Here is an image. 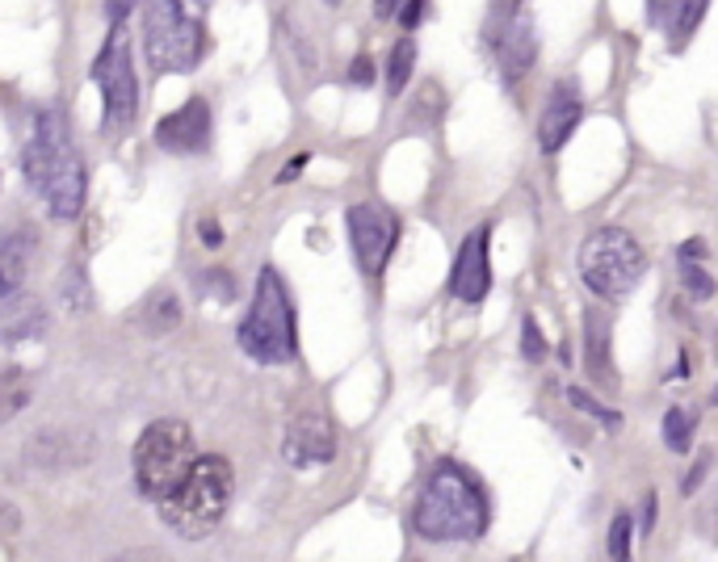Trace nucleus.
I'll return each instance as SVG.
<instances>
[{
  "mask_svg": "<svg viewBox=\"0 0 718 562\" xmlns=\"http://www.w3.org/2000/svg\"><path fill=\"white\" fill-rule=\"evenodd\" d=\"M416 533L425 542H475L488 529V495L462 466H441L416 500Z\"/></svg>",
  "mask_w": 718,
  "mask_h": 562,
  "instance_id": "1",
  "label": "nucleus"
},
{
  "mask_svg": "<svg viewBox=\"0 0 718 562\" xmlns=\"http://www.w3.org/2000/svg\"><path fill=\"white\" fill-rule=\"evenodd\" d=\"M227 500H231V466L227 458H198L189 474L160 500V521L181 538L198 542L223 521Z\"/></svg>",
  "mask_w": 718,
  "mask_h": 562,
  "instance_id": "2",
  "label": "nucleus"
},
{
  "mask_svg": "<svg viewBox=\"0 0 718 562\" xmlns=\"http://www.w3.org/2000/svg\"><path fill=\"white\" fill-rule=\"evenodd\" d=\"M143 51L156 72H193L207 56V26L198 0H148Z\"/></svg>",
  "mask_w": 718,
  "mask_h": 562,
  "instance_id": "3",
  "label": "nucleus"
},
{
  "mask_svg": "<svg viewBox=\"0 0 718 562\" xmlns=\"http://www.w3.org/2000/svg\"><path fill=\"white\" fill-rule=\"evenodd\" d=\"M193 462H198V450H193L189 424H181V420H156L134 441V458H131L134 488H139L143 500L160 504L186 479Z\"/></svg>",
  "mask_w": 718,
  "mask_h": 562,
  "instance_id": "4",
  "label": "nucleus"
},
{
  "mask_svg": "<svg viewBox=\"0 0 718 562\" xmlns=\"http://www.w3.org/2000/svg\"><path fill=\"white\" fill-rule=\"evenodd\" d=\"M236 340L252 361H265V365H282L295 357V307L273 269H261L257 294H252V307Z\"/></svg>",
  "mask_w": 718,
  "mask_h": 562,
  "instance_id": "5",
  "label": "nucleus"
},
{
  "mask_svg": "<svg viewBox=\"0 0 718 562\" xmlns=\"http://www.w3.org/2000/svg\"><path fill=\"white\" fill-rule=\"evenodd\" d=\"M642 273H647V257L622 227H601L580 244V278L601 299H626L642 281Z\"/></svg>",
  "mask_w": 718,
  "mask_h": 562,
  "instance_id": "6",
  "label": "nucleus"
},
{
  "mask_svg": "<svg viewBox=\"0 0 718 562\" xmlns=\"http://www.w3.org/2000/svg\"><path fill=\"white\" fill-rule=\"evenodd\" d=\"M93 80L101 97H106V122L113 131L127 127L139 110V80H134V63H131V42H127V30L122 21H113L110 42L101 47V56L93 63Z\"/></svg>",
  "mask_w": 718,
  "mask_h": 562,
  "instance_id": "7",
  "label": "nucleus"
},
{
  "mask_svg": "<svg viewBox=\"0 0 718 562\" xmlns=\"http://www.w3.org/2000/svg\"><path fill=\"white\" fill-rule=\"evenodd\" d=\"M396 235L399 223L391 210L375 207V202H361V207L349 210V240H353L358 264L366 273H382V264L396 248Z\"/></svg>",
  "mask_w": 718,
  "mask_h": 562,
  "instance_id": "8",
  "label": "nucleus"
},
{
  "mask_svg": "<svg viewBox=\"0 0 718 562\" xmlns=\"http://www.w3.org/2000/svg\"><path fill=\"white\" fill-rule=\"evenodd\" d=\"M286 462L295 470H311V466H328L337 458V432L323 415H299L282 441Z\"/></svg>",
  "mask_w": 718,
  "mask_h": 562,
  "instance_id": "9",
  "label": "nucleus"
},
{
  "mask_svg": "<svg viewBox=\"0 0 718 562\" xmlns=\"http://www.w3.org/2000/svg\"><path fill=\"white\" fill-rule=\"evenodd\" d=\"M491 51L500 59V68L509 80L526 76L533 68V56H538V34H533V18L526 9H512L509 18L496 26V38H491Z\"/></svg>",
  "mask_w": 718,
  "mask_h": 562,
  "instance_id": "10",
  "label": "nucleus"
},
{
  "mask_svg": "<svg viewBox=\"0 0 718 562\" xmlns=\"http://www.w3.org/2000/svg\"><path fill=\"white\" fill-rule=\"evenodd\" d=\"M488 285H491L488 231L479 227V231H471V235L462 240V248H458V261H453V273H450V290L462 302H479V299H488Z\"/></svg>",
  "mask_w": 718,
  "mask_h": 562,
  "instance_id": "11",
  "label": "nucleus"
},
{
  "mask_svg": "<svg viewBox=\"0 0 718 562\" xmlns=\"http://www.w3.org/2000/svg\"><path fill=\"white\" fill-rule=\"evenodd\" d=\"M38 193H42V202L51 207L56 219L80 214V207H84V164H80L76 148L59 155V164L47 172V181L38 185Z\"/></svg>",
  "mask_w": 718,
  "mask_h": 562,
  "instance_id": "12",
  "label": "nucleus"
},
{
  "mask_svg": "<svg viewBox=\"0 0 718 562\" xmlns=\"http://www.w3.org/2000/svg\"><path fill=\"white\" fill-rule=\"evenodd\" d=\"M207 134H210V106L202 97H193V101H186L177 113L160 118L156 143L164 151H198V148H207Z\"/></svg>",
  "mask_w": 718,
  "mask_h": 562,
  "instance_id": "13",
  "label": "nucleus"
},
{
  "mask_svg": "<svg viewBox=\"0 0 718 562\" xmlns=\"http://www.w3.org/2000/svg\"><path fill=\"white\" fill-rule=\"evenodd\" d=\"M585 118V101L576 93V84H555L547 110H542V122H538V143L542 151H559L571 139V131L580 127Z\"/></svg>",
  "mask_w": 718,
  "mask_h": 562,
  "instance_id": "14",
  "label": "nucleus"
},
{
  "mask_svg": "<svg viewBox=\"0 0 718 562\" xmlns=\"http://www.w3.org/2000/svg\"><path fill=\"white\" fill-rule=\"evenodd\" d=\"M47 332V307L30 294L0 299V344H21Z\"/></svg>",
  "mask_w": 718,
  "mask_h": 562,
  "instance_id": "15",
  "label": "nucleus"
},
{
  "mask_svg": "<svg viewBox=\"0 0 718 562\" xmlns=\"http://www.w3.org/2000/svg\"><path fill=\"white\" fill-rule=\"evenodd\" d=\"M701 13H706V0H647V18H651V26H660L677 47L694 34V26L701 21Z\"/></svg>",
  "mask_w": 718,
  "mask_h": 562,
  "instance_id": "16",
  "label": "nucleus"
},
{
  "mask_svg": "<svg viewBox=\"0 0 718 562\" xmlns=\"http://www.w3.org/2000/svg\"><path fill=\"white\" fill-rule=\"evenodd\" d=\"M585 361L597 382H609V315L601 311L585 315Z\"/></svg>",
  "mask_w": 718,
  "mask_h": 562,
  "instance_id": "17",
  "label": "nucleus"
},
{
  "mask_svg": "<svg viewBox=\"0 0 718 562\" xmlns=\"http://www.w3.org/2000/svg\"><path fill=\"white\" fill-rule=\"evenodd\" d=\"M30 252H34V240L30 235H9L0 244V299H9L21 285L26 269H30Z\"/></svg>",
  "mask_w": 718,
  "mask_h": 562,
  "instance_id": "18",
  "label": "nucleus"
},
{
  "mask_svg": "<svg viewBox=\"0 0 718 562\" xmlns=\"http://www.w3.org/2000/svg\"><path fill=\"white\" fill-rule=\"evenodd\" d=\"M34 399V378L26 370H4L0 374V424H9L13 415H21V408Z\"/></svg>",
  "mask_w": 718,
  "mask_h": 562,
  "instance_id": "19",
  "label": "nucleus"
},
{
  "mask_svg": "<svg viewBox=\"0 0 718 562\" xmlns=\"http://www.w3.org/2000/svg\"><path fill=\"white\" fill-rule=\"evenodd\" d=\"M412 68H416V42L412 38H399L396 51H391V63H387V89L403 93V84L412 80Z\"/></svg>",
  "mask_w": 718,
  "mask_h": 562,
  "instance_id": "20",
  "label": "nucleus"
},
{
  "mask_svg": "<svg viewBox=\"0 0 718 562\" xmlns=\"http://www.w3.org/2000/svg\"><path fill=\"white\" fill-rule=\"evenodd\" d=\"M689 432H694V420L685 415V408H668L664 415V441L672 453H689Z\"/></svg>",
  "mask_w": 718,
  "mask_h": 562,
  "instance_id": "21",
  "label": "nucleus"
},
{
  "mask_svg": "<svg viewBox=\"0 0 718 562\" xmlns=\"http://www.w3.org/2000/svg\"><path fill=\"white\" fill-rule=\"evenodd\" d=\"M680 278H685V290H689L694 299H710V294H715V281H710V273L698 264V257H680Z\"/></svg>",
  "mask_w": 718,
  "mask_h": 562,
  "instance_id": "22",
  "label": "nucleus"
},
{
  "mask_svg": "<svg viewBox=\"0 0 718 562\" xmlns=\"http://www.w3.org/2000/svg\"><path fill=\"white\" fill-rule=\"evenodd\" d=\"M63 299H68V307H72V311H89V307H93L89 281H84V273H80V269H68V278H63Z\"/></svg>",
  "mask_w": 718,
  "mask_h": 562,
  "instance_id": "23",
  "label": "nucleus"
},
{
  "mask_svg": "<svg viewBox=\"0 0 718 562\" xmlns=\"http://www.w3.org/2000/svg\"><path fill=\"white\" fill-rule=\"evenodd\" d=\"M521 357L526 361H542L547 357V340L538 332V319L533 315H526V323H521Z\"/></svg>",
  "mask_w": 718,
  "mask_h": 562,
  "instance_id": "24",
  "label": "nucleus"
},
{
  "mask_svg": "<svg viewBox=\"0 0 718 562\" xmlns=\"http://www.w3.org/2000/svg\"><path fill=\"white\" fill-rule=\"evenodd\" d=\"M609 554L614 559H626L630 554V516H614V525H609Z\"/></svg>",
  "mask_w": 718,
  "mask_h": 562,
  "instance_id": "25",
  "label": "nucleus"
},
{
  "mask_svg": "<svg viewBox=\"0 0 718 562\" xmlns=\"http://www.w3.org/2000/svg\"><path fill=\"white\" fill-rule=\"evenodd\" d=\"M571 403H576L580 412H588V415H597V420H605L609 429H618V415H614V412H605L601 403H597V399H588L585 391H571Z\"/></svg>",
  "mask_w": 718,
  "mask_h": 562,
  "instance_id": "26",
  "label": "nucleus"
},
{
  "mask_svg": "<svg viewBox=\"0 0 718 562\" xmlns=\"http://www.w3.org/2000/svg\"><path fill=\"white\" fill-rule=\"evenodd\" d=\"M710 462H715V458H710V453H701L698 466H694V474H685V479H680V491H685V495H694V491L701 488V479H706V470H710Z\"/></svg>",
  "mask_w": 718,
  "mask_h": 562,
  "instance_id": "27",
  "label": "nucleus"
},
{
  "mask_svg": "<svg viewBox=\"0 0 718 562\" xmlns=\"http://www.w3.org/2000/svg\"><path fill=\"white\" fill-rule=\"evenodd\" d=\"M349 80H353V84H370V80H375V59H370V56L353 59V68H349Z\"/></svg>",
  "mask_w": 718,
  "mask_h": 562,
  "instance_id": "28",
  "label": "nucleus"
},
{
  "mask_svg": "<svg viewBox=\"0 0 718 562\" xmlns=\"http://www.w3.org/2000/svg\"><path fill=\"white\" fill-rule=\"evenodd\" d=\"M425 4H429V0H403V9H399V21H403V26L412 30L416 21L425 18Z\"/></svg>",
  "mask_w": 718,
  "mask_h": 562,
  "instance_id": "29",
  "label": "nucleus"
},
{
  "mask_svg": "<svg viewBox=\"0 0 718 562\" xmlns=\"http://www.w3.org/2000/svg\"><path fill=\"white\" fill-rule=\"evenodd\" d=\"M198 235H202V244H207V248L223 244V231H219V223H215V219H202V223H198Z\"/></svg>",
  "mask_w": 718,
  "mask_h": 562,
  "instance_id": "30",
  "label": "nucleus"
},
{
  "mask_svg": "<svg viewBox=\"0 0 718 562\" xmlns=\"http://www.w3.org/2000/svg\"><path fill=\"white\" fill-rule=\"evenodd\" d=\"M134 4H139V0H106V13H110V21H122Z\"/></svg>",
  "mask_w": 718,
  "mask_h": 562,
  "instance_id": "31",
  "label": "nucleus"
},
{
  "mask_svg": "<svg viewBox=\"0 0 718 562\" xmlns=\"http://www.w3.org/2000/svg\"><path fill=\"white\" fill-rule=\"evenodd\" d=\"M302 169H307V155H295V160L286 164V172H282V177H278V181H295V177H299Z\"/></svg>",
  "mask_w": 718,
  "mask_h": 562,
  "instance_id": "32",
  "label": "nucleus"
},
{
  "mask_svg": "<svg viewBox=\"0 0 718 562\" xmlns=\"http://www.w3.org/2000/svg\"><path fill=\"white\" fill-rule=\"evenodd\" d=\"M399 0H375V18H396Z\"/></svg>",
  "mask_w": 718,
  "mask_h": 562,
  "instance_id": "33",
  "label": "nucleus"
},
{
  "mask_svg": "<svg viewBox=\"0 0 718 562\" xmlns=\"http://www.w3.org/2000/svg\"><path fill=\"white\" fill-rule=\"evenodd\" d=\"M651 525H656V495L647 500V516H642V529H651Z\"/></svg>",
  "mask_w": 718,
  "mask_h": 562,
  "instance_id": "34",
  "label": "nucleus"
},
{
  "mask_svg": "<svg viewBox=\"0 0 718 562\" xmlns=\"http://www.w3.org/2000/svg\"><path fill=\"white\" fill-rule=\"evenodd\" d=\"M715 399H718V391H715Z\"/></svg>",
  "mask_w": 718,
  "mask_h": 562,
  "instance_id": "35",
  "label": "nucleus"
}]
</instances>
